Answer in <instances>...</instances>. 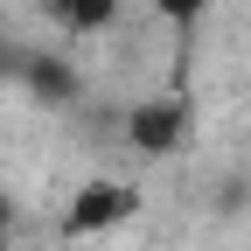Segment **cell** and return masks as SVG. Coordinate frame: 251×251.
<instances>
[{"mask_svg": "<svg viewBox=\"0 0 251 251\" xmlns=\"http://www.w3.org/2000/svg\"><path fill=\"white\" fill-rule=\"evenodd\" d=\"M133 209H140V196H133L126 181H91V188H77V202L63 209V230H70V237H91V230L126 224Z\"/></svg>", "mask_w": 251, "mask_h": 251, "instance_id": "obj_1", "label": "cell"}, {"mask_svg": "<svg viewBox=\"0 0 251 251\" xmlns=\"http://www.w3.org/2000/svg\"><path fill=\"white\" fill-rule=\"evenodd\" d=\"M188 119H196L188 98H147V105H133L126 126H133V147L140 153H175V140L188 133Z\"/></svg>", "mask_w": 251, "mask_h": 251, "instance_id": "obj_2", "label": "cell"}, {"mask_svg": "<svg viewBox=\"0 0 251 251\" xmlns=\"http://www.w3.org/2000/svg\"><path fill=\"white\" fill-rule=\"evenodd\" d=\"M49 21H63L70 35H105L112 14H119V0H42Z\"/></svg>", "mask_w": 251, "mask_h": 251, "instance_id": "obj_3", "label": "cell"}, {"mask_svg": "<svg viewBox=\"0 0 251 251\" xmlns=\"http://www.w3.org/2000/svg\"><path fill=\"white\" fill-rule=\"evenodd\" d=\"M147 7L161 14V21H202V14L216 7V0H147Z\"/></svg>", "mask_w": 251, "mask_h": 251, "instance_id": "obj_4", "label": "cell"}, {"mask_svg": "<svg viewBox=\"0 0 251 251\" xmlns=\"http://www.w3.org/2000/svg\"><path fill=\"white\" fill-rule=\"evenodd\" d=\"M14 244V202H7V188H0V251Z\"/></svg>", "mask_w": 251, "mask_h": 251, "instance_id": "obj_5", "label": "cell"}]
</instances>
